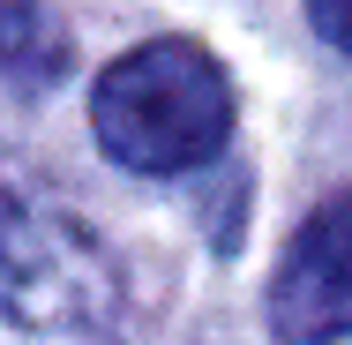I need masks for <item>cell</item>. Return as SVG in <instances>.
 Here are the masks:
<instances>
[{
    "label": "cell",
    "mask_w": 352,
    "mask_h": 345,
    "mask_svg": "<svg viewBox=\"0 0 352 345\" xmlns=\"http://www.w3.org/2000/svg\"><path fill=\"white\" fill-rule=\"evenodd\" d=\"M270 338L278 345H338L352 338V188L315 203L285 240L270 278Z\"/></svg>",
    "instance_id": "3957f363"
},
{
    "label": "cell",
    "mask_w": 352,
    "mask_h": 345,
    "mask_svg": "<svg viewBox=\"0 0 352 345\" xmlns=\"http://www.w3.org/2000/svg\"><path fill=\"white\" fill-rule=\"evenodd\" d=\"M0 68L23 98L68 75V38L45 0H0Z\"/></svg>",
    "instance_id": "277c9868"
},
{
    "label": "cell",
    "mask_w": 352,
    "mask_h": 345,
    "mask_svg": "<svg viewBox=\"0 0 352 345\" xmlns=\"http://www.w3.org/2000/svg\"><path fill=\"white\" fill-rule=\"evenodd\" d=\"M307 23H315L338 53H352V0H307Z\"/></svg>",
    "instance_id": "5b68a950"
},
{
    "label": "cell",
    "mask_w": 352,
    "mask_h": 345,
    "mask_svg": "<svg viewBox=\"0 0 352 345\" xmlns=\"http://www.w3.org/2000/svg\"><path fill=\"white\" fill-rule=\"evenodd\" d=\"M0 300L15 338H90L120 308V271L98 233L30 188H8L0 210Z\"/></svg>",
    "instance_id": "7a4b0ae2"
},
{
    "label": "cell",
    "mask_w": 352,
    "mask_h": 345,
    "mask_svg": "<svg viewBox=\"0 0 352 345\" xmlns=\"http://www.w3.org/2000/svg\"><path fill=\"white\" fill-rule=\"evenodd\" d=\"M90 128L128 173H195L232 143V75L195 38H150L98 75Z\"/></svg>",
    "instance_id": "6da1fadb"
}]
</instances>
